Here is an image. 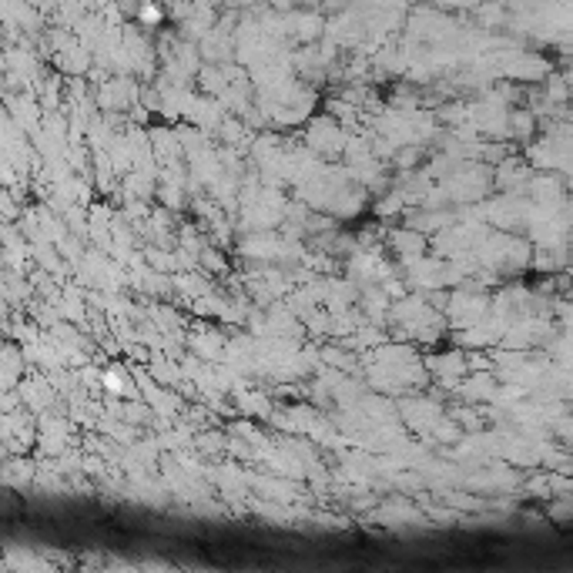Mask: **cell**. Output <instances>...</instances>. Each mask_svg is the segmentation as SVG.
Returning <instances> with one entry per match:
<instances>
[{"label": "cell", "mask_w": 573, "mask_h": 573, "mask_svg": "<svg viewBox=\"0 0 573 573\" xmlns=\"http://www.w3.org/2000/svg\"><path fill=\"white\" fill-rule=\"evenodd\" d=\"M141 28H161V20H165V7L161 4H154V0H144L138 7V14H135Z\"/></svg>", "instance_id": "1"}]
</instances>
